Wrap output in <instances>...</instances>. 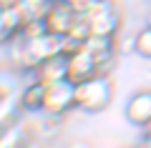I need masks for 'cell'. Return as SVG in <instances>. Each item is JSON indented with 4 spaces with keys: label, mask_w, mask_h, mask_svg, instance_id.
I'll use <instances>...</instances> for the list:
<instances>
[{
    "label": "cell",
    "mask_w": 151,
    "mask_h": 148,
    "mask_svg": "<svg viewBox=\"0 0 151 148\" xmlns=\"http://www.w3.org/2000/svg\"><path fill=\"white\" fill-rule=\"evenodd\" d=\"M25 20H28V15L23 13L20 5L0 8V45H8V43L23 30Z\"/></svg>",
    "instance_id": "obj_9"
},
{
    "label": "cell",
    "mask_w": 151,
    "mask_h": 148,
    "mask_svg": "<svg viewBox=\"0 0 151 148\" xmlns=\"http://www.w3.org/2000/svg\"><path fill=\"white\" fill-rule=\"evenodd\" d=\"M43 98H45V85L38 83L35 78H30L28 83L20 85V93H18V106L25 113H43Z\"/></svg>",
    "instance_id": "obj_10"
},
{
    "label": "cell",
    "mask_w": 151,
    "mask_h": 148,
    "mask_svg": "<svg viewBox=\"0 0 151 148\" xmlns=\"http://www.w3.org/2000/svg\"><path fill=\"white\" fill-rule=\"evenodd\" d=\"M35 133L38 138H48L53 133H58L60 128V116H50V113H40V118H35Z\"/></svg>",
    "instance_id": "obj_12"
},
{
    "label": "cell",
    "mask_w": 151,
    "mask_h": 148,
    "mask_svg": "<svg viewBox=\"0 0 151 148\" xmlns=\"http://www.w3.org/2000/svg\"><path fill=\"white\" fill-rule=\"evenodd\" d=\"M146 25H151V13H149V18H146Z\"/></svg>",
    "instance_id": "obj_19"
},
{
    "label": "cell",
    "mask_w": 151,
    "mask_h": 148,
    "mask_svg": "<svg viewBox=\"0 0 151 148\" xmlns=\"http://www.w3.org/2000/svg\"><path fill=\"white\" fill-rule=\"evenodd\" d=\"M76 108V83L73 80H58V83L45 85V98H43V113L63 118L68 111Z\"/></svg>",
    "instance_id": "obj_3"
},
{
    "label": "cell",
    "mask_w": 151,
    "mask_h": 148,
    "mask_svg": "<svg viewBox=\"0 0 151 148\" xmlns=\"http://www.w3.org/2000/svg\"><path fill=\"white\" fill-rule=\"evenodd\" d=\"M13 123V103H0V131Z\"/></svg>",
    "instance_id": "obj_15"
},
{
    "label": "cell",
    "mask_w": 151,
    "mask_h": 148,
    "mask_svg": "<svg viewBox=\"0 0 151 148\" xmlns=\"http://www.w3.org/2000/svg\"><path fill=\"white\" fill-rule=\"evenodd\" d=\"M126 118H129L131 126L136 128H146L151 123V88H141L126 101L124 108Z\"/></svg>",
    "instance_id": "obj_7"
},
{
    "label": "cell",
    "mask_w": 151,
    "mask_h": 148,
    "mask_svg": "<svg viewBox=\"0 0 151 148\" xmlns=\"http://www.w3.org/2000/svg\"><path fill=\"white\" fill-rule=\"evenodd\" d=\"M48 3H50V0H20L18 5L23 8V13H25L28 18H43Z\"/></svg>",
    "instance_id": "obj_14"
},
{
    "label": "cell",
    "mask_w": 151,
    "mask_h": 148,
    "mask_svg": "<svg viewBox=\"0 0 151 148\" xmlns=\"http://www.w3.org/2000/svg\"><path fill=\"white\" fill-rule=\"evenodd\" d=\"M28 50H30V58L35 60V65H38L40 60H45V58H53V55L65 53V35L43 30L40 35L28 38Z\"/></svg>",
    "instance_id": "obj_6"
},
{
    "label": "cell",
    "mask_w": 151,
    "mask_h": 148,
    "mask_svg": "<svg viewBox=\"0 0 151 148\" xmlns=\"http://www.w3.org/2000/svg\"><path fill=\"white\" fill-rule=\"evenodd\" d=\"M134 53L144 60H151V25H144L134 35Z\"/></svg>",
    "instance_id": "obj_13"
},
{
    "label": "cell",
    "mask_w": 151,
    "mask_h": 148,
    "mask_svg": "<svg viewBox=\"0 0 151 148\" xmlns=\"http://www.w3.org/2000/svg\"><path fill=\"white\" fill-rule=\"evenodd\" d=\"M18 93H20V85L13 70L0 68V103H15Z\"/></svg>",
    "instance_id": "obj_11"
},
{
    "label": "cell",
    "mask_w": 151,
    "mask_h": 148,
    "mask_svg": "<svg viewBox=\"0 0 151 148\" xmlns=\"http://www.w3.org/2000/svg\"><path fill=\"white\" fill-rule=\"evenodd\" d=\"M93 75H101V65H98V60L93 58V53L86 45L68 53V80L81 83V80H88Z\"/></svg>",
    "instance_id": "obj_5"
},
{
    "label": "cell",
    "mask_w": 151,
    "mask_h": 148,
    "mask_svg": "<svg viewBox=\"0 0 151 148\" xmlns=\"http://www.w3.org/2000/svg\"><path fill=\"white\" fill-rule=\"evenodd\" d=\"M30 78H35L38 83L50 85V83H58V80L68 78V55L60 53L53 55V58H45L35 65V70L30 73Z\"/></svg>",
    "instance_id": "obj_8"
},
{
    "label": "cell",
    "mask_w": 151,
    "mask_h": 148,
    "mask_svg": "<svg viewBox=\"0 0 151 148\" xmlns=\"http://www.w3.org/2000/svg\"><path fill=\"white\" fill-rule=\"evenodd\" d=\"M68 148H91V146H88V143H83V141H76V143H70Z\"/></svg>",
    "instance_id": "obj_18"
},
{
    "label": "cell",
    "mask_w": 151,
    "mask_h": 148,
    "mask_svg": "<svg viewBox=\"0 0 151 148\" xmlns=\"http://www.w3.org/2000/svg\"><path fill=\"white\" fill-rule=\"evenodd\" d=\"M20 0H0V8H13V5H18Z\"/></svg>",
    "instance_id": "obj_17"
},
{
    "label": "cell",
    "mask_w": 151,
    "mask_h": 148,
    "mask_svg": "<svg viewBox=\"0 0 151 148\" xmlns=\"http://www.w3.org/2000/svg\"><path fill=\"white\" fill-rule=\"evenodd\" d=\"M93 3H96V0H68V5L73 8V10L78 13V15H83V13H88V8H91Z\"/></svg>",
    "instance_id": "obj_16"
},
{
    "label": "cell",
    "mask_w": 151,
    "mask_h": 148,
    "mask_svg": "<svg viewBox=\"0 0 151 148\" xmlns=\"http://www.w3.org/2000/svg\"><path fill=\"white\" fill-rule=\"evenodd\" d=\"M113 80L108 73L93 75L88 80H81L76 83V108L83 113H101L111 106L113 101Z\"/></svg>",
    "instance_id": "obj_1"
},
{
    "label": "cell",
    "mask_w": 151,
    "mask_h": 148,
    "mask_svg": "<svg viewBox=\"0 0 151 148\" xmlns=\"http://www.w3.org/2000/svg\"><path fill=\"white\" fill-rule=\"evenodd\" d=\"M91 25V35H103V38H119L124 13H121L116 0H96L88 13H83Z\"/></svg>",
    "instance_id": "obj_2"
},
{
    "label": "cell",
    "mask_w": 151,
    "mask_h": 148,
    "mask_svg": "<svg viewBox=\"0 0 151 148\" xmlns=\"http://www.w3.org/2000/svg\"><path fill=\"white\" fill-rule=\"evenodd\" d=\"M40 20H43V25H45L48 33L68 35L70 28H73V23L78 20V13L68 5V0H50Z\"/></svg>",
    "instance_id": "obj_4"
}]
</instances>
